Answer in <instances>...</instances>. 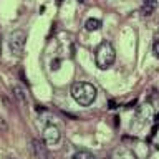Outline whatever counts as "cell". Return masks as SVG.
I'll return each instance as SVG.
<instances>
[{
    "instance_id": "13",
    "label": "cell",
    "mask_w": 159,
    "mask_h": 159,
    "mask_svg": "<svg viewBox=\"0 0 159 159\" xmlns=\"http://www.w3.org/2000/svg\"><path fill=\"white\" fill-rule=\"evenodd\" d=\"M5 159H15V157H12V156H7V157H5Z\"/></svg>"
},
{
    "instance_id": "7",
    "label": "cell",
    "mask_w": 159,
    "mask_h": 159,
    "mask_svg": "<svg viewBox=\"0 0 159 159\" xmlns=\"http://www.w3.org/2000/svg\"><path fill=\"white\" fill-rule=\"evenodd\" d=\"M157 7V0H143V7H141V12L143 15H151Z\"/></svg>"
},
{
    "instance_id": "10",
    "label": "cell",
    "mask_w": 159,
    "mask_h": 159,
    "mask_svg": "<svg viewBox=\"0 0 159 159\" xmlns=\"http://www.w3.org/2000/svg\"><path fill=\"white\" fill-rule=\"evenodd\" d=\"M154 57L159 58V40H157L156 43H154Z\"/></svg>"
},
{
    "instance_id": "6",
    "label": "cell",
    "mask_w": 159,
    "mask_h": 159,
    "mask_svg": "<svg viewBox=\"0 0 159 159\" xmlns=\"http://www.w3.org/2000/svg\"><path fill=\"white\" fill-rule=\"evenodd\" d=\"M12 91H13V96L17 98V101L22 104V106H27V93H25V89L20 86V84H13Z\"/></svg>"
},
{
    "instance_id": "12",
    "label": "cell",
    "mask_w": 159,
    "mask_h": 159,
    "mask_svg": "<svg viewBox=\"0 0 159 159\" xmlns=\"http://www.w3.org/2000/svg\"><path fill=\"white\" fill-rule=\"evenodd\" d=\"M109 108H111V109H114V108H116V103H114L113 99H111V101H109Z\"/></svg>"
},
{
    "instance_id": "3",
    "label": "cell",
    "mask_w": 159,
    "mask_h": 159,
    "mask_svg": "<svg viewBox=\"0 0 159 159\" xmlns=\"http://www.w3.org/2000/svg\"><path fill=\"white\" fill-rule=\"evenodd\" d=\"M25 40H27V35L22 30H15L13 33H10L8 37V47L12 50V53L15 55H22L23 48H25Z\"/></svg>"
},
{
    "instance_id": "9",
    "label": "cell",
    "mask_w": 159,
    "mask_h": 159,
    "mask_svg": "<svg viewBox=\"0 0 159 159\" xmlns=\"http://www.w3.org/2000/svg\"><path fill=\"white\" fill-rule=\"evenodd\" d=\"M71 159H96V157H94L91 152H88V151H78V152L73 154Z\"/></svg>"
},
{
    "instance_id": "4",
    "label": "cell",
    "mask_w": 159,
    "mask_h": 159,
    "mask_svg": "<svg viewBox=\"0 0 159 159\" xmlns=\"http://www.w3.org/2000/svg\"><path fill=\"white\" fill-rule=\"evenodd\" d=\"M60 138H61V133H60V129L57 126H47L45 128V131H43V141L50 144V146H55L58 141H60Z\"/></svg>"
},
{
    "instance_id": "8",
    "label": "cell",
    "mask_w": 159,
    "mask_h": 159,
    "mask_svg": "<svg viewBox=\"0 0 159 159\" xmlns=\"http://www.w3.org/2000/svg\"><path fill=\"white\" fill-rule=\"evenodd\" d=\"M84 28H86L88 32H96V30L101 28V20H98V18H88L86 23H84Z\"/></svg>"
},
{
    "instance_id": "2",
    "label": "cell",
    "mask_w": 159,
    "mask_h": 159,
    "mask_svg": "<svg viewBox=\"0 0 159 159\" xmlns=\"http://www.w3.org/2000/svg\"><path fill=\"white\" fill-rule=\"evenodd\" d=\"M96 65L98 68L106 70L114 63V58H116V52H114L113 45L109 42H101L99 47L96 48Z\"/></svg>"
},
{
    "instance_id": "1",
    "label": "cell",
    "mask_w": 159,
    "mask_h": 159,
    "mask_svg": "<svg viewBox=\"0 0 159 159\" xmlns=\"http://www.w3.org/2000/svg\"><path fill=\"white\" fill-rule=\"evenodd\" d=\"M71 96L78 104L81 106H89L94 99H96V88L91 83L86 81H78L71 88Z\"/></svg>"
},
{
    "instance_id": "5",
    "label": "cell",
    "mask_w": 159,
    "mask_h": 159,
    "mask_svg": "<svg viewBox=\"0 0 159 159\" xmlns=\"http://www.w3.org/2000/svg\"><path fill=\"white\" fill-rule=\"evenodd\" d=\"M33 152H35V159H47V148H45V141L42 139H33Z\"/></svg>"
},
{
    "instance_id": "11",
    "label": "cell",
    "mask_w": 159,
    "mask_h": 159,
    "mask_svg": "<svg viewBox=\"0 0 159 159\" xmlns=\"http://www.w3.org/2000/svg\"><path fill=\"white\" fill-rule=\"evenodd\" d=\"M58 65H60V60H55V61H52V70H58V68H60Z\"/></svg>"
}]
</instances>
